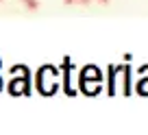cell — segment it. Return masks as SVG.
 <instances>
[{
	"instance_id": "obj_1",
	"label": "cell",
	"mask_w": 148,
	"mask_h": 135,
	"mask_svg": "<svg viewBox=\"0 0 148 135\" xmlns=\"http://www.w3.org/2000/svg\"><path fill=\"white\" fill-rule=\"evenodd\" d=\"M113 70H116V74H118V72H122V74H124V87H122V92H124V94H131V65H129V63H124V65H113Z\"/></svg>"
},
{
	"instance_id": "obj_2",
	"label": "cell",
	"mask_w": 148,
	"mask_h": 135,
	"mask_svg": "<svg viewBox=\"0 0 148 135\" xmlns=\"http://www.w3.org/2000/svg\"><path fill=\"white\" fill-rule=\"evenodd\" d=\"M24 2V7H26L28 11H37L39 9V0H22Z\"/></svg>"
},
{
	"instance_id": "obj_3",
	"label": "cell",
	"mask_w": 148,
	"mask_h": 135,
	"mask_svg": "<svg viewBox=\"0 0 148 135\" xmlns=\"http://www.w3.org/2000/svg\"><path fill=\"white\" fill-rule=\"evenodd\" d=\"M94 0H79V2H76V5H83V7H87V5H92Z\"/></svg>"
},
{
	"instance_id": "obj_4",
	"label": "cell",
	"mask_w": 148,
	"mask_h": 135,
	"mask_svg": "<svg viewBox=\"0 0 148 135\" xmlns=\"http://www.w3.org/2000/svg\"><path fill=\"white\" fill-rule=\"evenodd\" d=\"M131 59H133V55H131V52H124V61H126V63H129Z\"/></svg>"
},
{
	"instance_id": "obj_5",
	"label": "cell",
	"mask_w": 148,
	"mask_h": 135,
	"mask_svg": "<svg viewBox=\"0 0 148 135\" xmlns=\"http://www.w3.org/2000/svg\"><path fill=\"white\" fill-rule=\"evenodd\" d=\"M79 0H63V5H76Z\"/></svg>"
},
{
	"instance_id": "obj_6",
	"label": "cell",
	"mask_w": 148,
	"mask_h": 135,
	"mask_svg": "<svg viewBox=\"0 0 148 135\" xmlns=\"http://www.w3.org/2000/svg\"><path fill=\"white\" fill-rule=\"evenodd\" d=\"M98 2H100V5H109L111 0H98Z\"/></svg>"
},
{
	"instance_id": "obj_7",
	"label": "cell",
	"mask_w": 148,
	"mask_h": 135,
	"mask_svg": "<svg viewBox=\"0 0 148 135\" xmlns=\"http://www.w3.org/2000/svg\"><path fill=\"white\" fill-rule=\"evenodd\" d=\"M0 2H2V0H0Z\"/></svg>"
}]
</instances>
